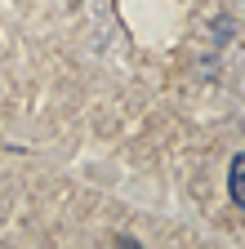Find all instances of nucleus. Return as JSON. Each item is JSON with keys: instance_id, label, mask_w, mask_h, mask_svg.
Listing matches in <instances>:
<instances>
[{"instance_id": "nucleus-1", "label": "nucleus", "mask_w": 245, "mask_h": 249, "mask_svg": "<svg viewBox=\"0 0 245 249\" xmlns=\"http://www.w3.org/2000/svg\"><path fill=\"white\" fill-rule=\"evenodd\" d=\"M227 192H232L236 209H245V156H236V160H232V174H227Z\"/></svg>"}]
</instances>
